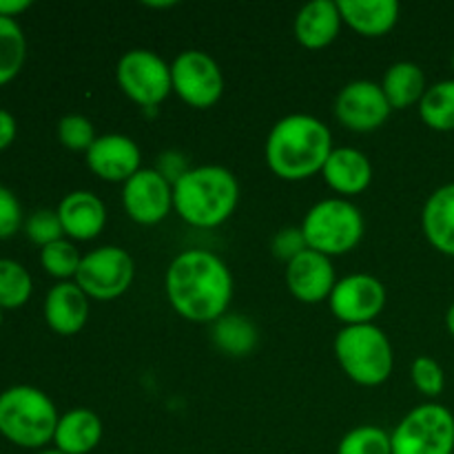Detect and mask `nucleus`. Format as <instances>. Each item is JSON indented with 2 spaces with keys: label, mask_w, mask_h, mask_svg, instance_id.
Instances as JSON below:
<instances>
[{
  "label": "nucleus",
  "mask_w": 454,
  "mask_h": 454,
  "mask_svg": "<svg viewBox=\"0 0 454 454\" xmlns=\"http://www.w3.org/2000/svg\"><path fill=\"white\" fill-rule=\"evenodd\" d=\"M25 231L31 242L40 244V247L58 242L65 235L60 215H58V211H51V208H38L35 213H31L29 220L25 222Z\"/></svg>",
  "instance_id": "obj_32"
},
{
  "label": "nucleus",
  "mask_w": 454,
  "mask_h": 454,
  "mask_svg": "<svg viewBox=\"0 0 454 454\" xmlns=\"http://www.w3.org/2000/svg\"><path fill=\"white\" fill-rule=\"evenodd\" d=\"M337 7L346 25L371 38L388 34L399 20L397 0H340Z\"/></svg>",
  "instance_id": "obj_22"
},
{
  "label": "nucleus",
  "mask_w": 454,
  "mask_h": 454,
  "mask_svg": "<svg viewBox=\"0 0 454 454\" xmlns=\"http://www.w3.org/2000/svg\"><path fill=\"white\" fill-rule=\"evenodd\" d=\"M40 262H43L44 270L49 275L58 279L75 278L78 273V266L82 262V255L78 253V248L69 242V239H58V242L47 244L40 251Z\"/></svg>",
  "instance_id": "obj_29"
},
{
  "label": "nucleus",
  "mask_w": 454,
  "mask_h": 454,
  "mask_svg": "<svg viewBox=\"0 0 454 454\" xmlns=\"http://www.w3.org/2000/svg\"><path fill=\"white\" fill-rule=\"evenodd\" d=\"M337 454H393V443L380 426H357L341 437Z\"/></svg>",
  "instance_id": "obj_28"
},
{
  "label": "nucleus",
  "mask_w": 454,
  "mask_h": 454,
  "mask_svg": "<svg viewBox=\"0 0 454 454\" xmlns=\"http://www.w3.org/2000/svg\"><path fill=\"white\" fill-rule=\"evenodd\" d=\"M122 207L137 224H158L173 208V186L155 168H140L122 184Z\"/></svg>",
  "instance_id": "obj_13"
},
{
  "label": "nucleus",
  "mask_w": 454,
  "mask_h": 454,
  "mask_svg": "<svg viewBox=\"0 0 454 454\" xmlns=\"http://www.w3.org/2000/svg\"><path fill=\"white\" fill-rule=\"evenodd\" d=\"M306 248H309V244H306L304 233H301V226H286V229L278 231L273 238V244H270L273 255L278 260H284L286 264L295 260L300 253H304Z\"/></svg>",
  "instance_id": "obj_33"
},
{
  "label": "nucleus",
  "mask_w": 454,
  "mask_h": 454,
  "mask_svg": "<svg viewBox=\"0 0 454 454\" xmlns=\"http://www.w3.org/2000/svg\"><path fill=\"white\" fill-rule=\"evenodd\" d=\"M31 7V0H0V16L13 18Z\"/></svg>",
  "instance_id": "obj_37"
},
{
  "label": "nucleus",
  "mask_w": 454,
  "mask_h": 454,
  "mask_svg": "<svg viewBox=\"0 0 454 454\" xmlns=\"http://www.w3.org/2000/svg\"><path fill=\"white\" fill-rule=\"evenodd\" d=\"M40 454H65V452H60V450H43Z\"/></svg>",
  "instance_id": "obj_40"
},
{
  "label": "nucleus",
  "mask_w": 454,
  "mask_h": 454,
  "mask_svg": "<svg viewBox=\"0 0 454 454\" xmlns=\"http://www.w3.org/2000/svg\"><path fill=\"white\" fill-rule=\"evenodd\" d=\"M335 118L350 131H375L388 120L393 106L388 105L381 84L372 80H353L340 89L335 98Z\"/></svg>",
  "instance_id": "obj_12"
},
{
  "label": "nucleus",
  "mask_w": 454,
  "mask_h": 454,
  "mask_svg": "<svg viewBox=\"0 0 454 454\" xmlns=\"http://www.w3.org/2000/svg\"><path fill=\"white\" fill-rule=\"evenodd\" d=\"M168 304L189 322L213 324L226 315L233 297V275L220 255L202 248L173 257L164 278Z\"/></svg>",
  "instance_id": "obj_1"
},
{
  "label": "nucleus",
  "mask_w": 454,
  "mask_h": 454,
  "mask_svg": "<svg viewBox=\"0 0 454 454\" xmlns=\"http://www.w3.org/2000/svg\"><path fill=\"white\" fill-rule=\"evenodd\" d=\"M239 200V184L233 171L220 164H200L173 184V208L198 229L220 226L233 215Z\"/></svg>",
  "instance_id": "obj_3"
},
{
  "label": "nucleus",
  "mask_w": 454,
  "mask_h": 454,
  "mask_svg": "<svg viewBox=\"0 0 454 454\" xmlns=\"http://www.w3.org/2000/svg\"><path fill=\"white\" fill-rule=\"evenodd\" d=\"M58 411L34 386H13L0 395V433L22 448H43L56 434Z\"/></svg>",
  "instance_id": "obj_4"
},
{
  "label": "nucleus",
  "mask_w": 454,
  "mask_h": 454,
  "mask_svg": "<svg viewBox=\"0 0 454 454\" xmlns=\"http://www.w3.org/2000/svg\"><path fill=\"white\" fill-rule=\"evenodd\" d=\"M411 377L415 388L426 397H439L443 393V386H446V372H443L442 364L428 355H421L412 362Z\"/></svg>",
  "instance_id": "obj_31"
},
{
  "label": "nucleus",
  "mask_w": 454,
  "mask_h": 454,
  "mask_svg": "<svg viewBox=\"0 0 454 454\" xmlns=\"http://www.w3.org/2000/svg\"><path fill=\"white\" fill-rule=\"evenodd\" d=\"M136 275L133 257L120 247H100L82 255L75 284L93 300L109 301L129 291Z\"/></svg>",
  "instance_id": "obj_9"
},
{
  "label": "nucleus",
  "mask_w": 454,
  "mask_h": 454,
  "mask_svg": "<svg viewBox=\"0 0 454 454\" xmlns=\"http://www.w3.org/2000/svg\"><path fill=\"white\" fill-rule=\"evenodd\" d=\"M421 226L430 247L454 257V182L430 193L421 211Z\"/></svg>",
  "instance_id": "obj_20"
},
{
  "label": "nucleus",
  "mask_w": 454,
  "mask_h": 454,
  "mask_svg": "<svg viewBox=\"0 0 454 454\" xmlns=\"http://www.w3.org/2000/svg\"><path fill=\"white\" fill-rule=\"evenodd\" d=\"M331 129L309 114H291L273 124L264 155L270 171L282 180H306L324 168L333 153Z\"/></svg>",
  "instance_id": "obj_2"
},
{
  "label": "nucleus",
  "mask_w": 454,
  "mask_h": 454,
  "mask_svg": "<svg viewBox=\"0 0 454 454\" xmlns=\"http://www.w3.org/2000/svg\"><path fill=\"white\" fill-rule=\"evenodd\" d=\"M446 326H448V331H450V335L454 337V301H452L450 309H448V313H446Z\"/></svg>",
  "instance_id": "obj_38"
},
{
  "label": "nucleus",
  "mask_w": 454,
  "mask_h": 454,
  "mask_svg": "<svg viewBox=\"0 0 454 454\" xmlns=\"http://www.w3.org/2000/svg\"><path fill=\"white\" fill-rule=\"evenodd\" d=\"M31 275L16 260L0 257V309H18L31 295Z\"/></svg>",
  "instance_id": "obj_27"
},
{
  "label": "nucleus",
  "mask_w": 454,
  "mask_h": 454,
  "mask_svg": "<svg viewBox=\"0 0 454 454\" xmlns=\"http://www.w3.org/2000/svg\"><path fill=\"white\" fill-rule=\"evenodd\" d=\"M341 371L359 386H380L393 375L395 355L388 335L375 324L344 326L335 337Z\"/></svg>",
  "instance_id": "obj_5"
},
{
  "label": "nucleus",
  "mask_w": 454,
  "mask_h": 454,
  "mask_svg": "<svg viewBox=\"0 0 454 454\" xmlns=\"http://www.w3.org/2000/svg\"><path fill=\"white\" fill-rule=\"evenodd\" d=\"M140 146L122 133H106L98 136L87 151V167L100 180L127 182L140 171Z\"/></svg>",
  "instance_id": "obj_14"
},
{
  "label": "nucleus",
  "mask_w": 454,
  "mask_h": 454,
  "mask_svg": "<svg viewBox=\"0 0 454 454\" xmlns=\"http://www.w3.org/2000/svg\"><path fill=\"white\" fill-rule=\"evenodd\" d=\"M0 322H3V313H0Z\"/></svg>",
  "instance_id": "obj_42"
},
{
  "label": "nucleus",
  "mask_w": 454,
  "mask_h": 454,
  "mask_svg": "<svg viewBox=\"0 0 454 454\" xmlns=\"http://www.w3.org/2000/svg\"><path fill=\"white\" fill-rule=\"evenodd\" d=\"M58 137H60V142L67 149L84 151L87 153L89 146L96 142L98 136L91 120L80 114H69L65 118H60V122H58Z\"/></svg>",
  "instance_id": "obj_30"
},
{
  "label": "nucleus",
  "mask_w": 454,
  "mask_h": 454,
  "mask_svg": "<svg viewBox=\"0 0 454 454\" xmlns=\"http://www.w3.org/2000/svg\"><path fill=\"white\" fill-rule=\"evenodd\" d=\"M149 7H173L176 3H146Z\"/></svg>",
  "instance_id": "obj_39"
},
{
  "label": "nucleus",
  "mask_w": 454,
  "mask_h": 454,
  "mask_svg": "<svg viewBox=\"0 0 454 454\" xmlns=\"http://www.w3.org/2000/svg\"><path fill=\"white\" fill-rule=\"evenodd\" d=\"M211 340L215 348L229 357H247L255 350L260 335H257L255 324L248 317L238 313H226L217 322H213Z\"/></svg>",
  "instance_id": "obj_24"
},
{
  "label": "nucleus",
  "mask_w": 454,
  "mask_h": 454,
  "mask_svg": "<svg viewBox=\"0 0 454 454\" xmlns=\"http://www.w3.org/2000/svg\"><path fill=\"white\" fill-rule=\"evenodd\" d=\"M105 426L89 408H74L58 419L53 443L56 450L65 454H89L102 442Z\"/></svg>",
  "instance_id": "obj_21"
},
{
  "label": "nucleus",
  "mask_w": 454,
  "mask_h": 454,
  "mask_svg": "<svg viewBox=\"0 0 454 454\" xmlns=\"http://www.w3.org/2000/svg\"><path fill=\"white\" fill-rule=\"evenodd\" d=\"M22 224V208L16 195L0 186V239L12 238Z\"/></svg>",
  "instance_id": "obj_34"
},
{
  "label": "nucleus",
  "mask_w": 454,
  "mask_h": 454,
  "mask_svg": "<svg viewBox=\"0 0 454 454\" xmlns=\"http://www.w3.org/2000/svg\"><path fill=\"white\" fill-rule=\"evenodd\" d=\"M16 137V120L9 111L0 109V149H7Z\"/></svg>",
  "instance_id": "obj_36"
},
{
  "label": "nucleus",
  "mask_w": 454,
  "mask_h": 454,
  "mask_svg": "<svg viewBox=\"0 0 454 454\" xmlns=\"http://www.w3.org/2000/svg\"><path fill=\"white\" fill-rule=\"evenodd\" d=\"M381 89L393 109H408L412 105H419L428 87H426L424 69L417 62L399 60L386 69Z\"/></svg>",
  "instance_id": "obj_23"
},
{
  "label": "nucleus",
  "mask_w": 454,
  "mask_h": 454,
  "mask_svg": "<svg viewBox=\"0 0 454 454\" xmlns=\"http://www.w3.org/2000/svg\"><path fill=\"white\" fill-rule=\"evenodd\" d=\"M322 176L337 193L357 195L371 186L372 164L364 151L353 146H335L324 164Z\"/></svg>",
  "instance_id": "obj_17"
},
{
  "label": "nucleus",
  "mask_w": 454,
  "mask_h": 454,
  "mask_svg": "<svg viewBox=\"0 0 454 454\" xmlns=\"http://www.w3.org/2000/svg\"><path fill=\"white\" fill-rule=\"evenodd\" d=\"M173 91L195 109H208L224 91L220 65L200 49H186L171 62Z\"/></svg>",
  "instance_id": "obj_10"
},
{
  "label": "nucleus",
  "mask_w": 454,
  "mask_h": 454,
  "mask_svg": "<svg viewBox=\"0 0 454 454\" xmlns=\"http://www.w3.org/2000/svg\"><path fill=\"white\" fill-rule=\"evenodd\" d=\"M27 56L25 34L13 18L0 16V84L16 78Z\"/></svg>",
  "instance_id": "obj_26"
},
{
  "label": "nucleus",
  "mask_w": 454,
  "mask_h": 454,
  "mask_svg": "<svg viewBox=\"0 0 454 454\" xmlns=\"http://www.w3.org/2000/svg\"><path fill=\"white\" fill-rule=\"evenodd\" d=\"M65 235L74 239H93L106 224V207L91 191H71L58 207Z\"/></svg>",
  "instance_id": "obj_18"
},
{
  "label": "nucleus",
  "mask_w": 454,
  "mask_h": 454,
  "mask_svg": "<svg viewBox=\"0 0 454 454\" xmlns=\"http://www.w3.org/2000/svg\"><path fill=\"white\" fill-rule=\"evenodd\" d=\"M452 69H454V51H452Z\"/></svg>",
  "instance_id": "obj_41"
},
{
  "label": "nucleus",
  "mask_w": 454,
  "mask_h": 454,
  "mask_svg": "<svg viewBox=\"0 0 454 454\" xmlns=\"http://www.w3.org/2000/svg\"><path fill=\"white\" fill-rule=\"evenodd\" d=\"M393 454H454V415L442 403L415 406L390 433Z\"/></svg>",
  "instance_id": "obj_7"
},
{
  "label": "nucleus",
  "mask_w": 454,
  "mask_h": 454,
  "mask_svg": "<svg viewBox=\"0 0 454 454\" xmlns=\"http://www.w3.org/2000/svg\"><path fill=\"white\" fill-rule=\"evenodd\" d=\"M306 244L322 255H344L364 235V215L350 200L326 198L309 208L301 220Z\"/></svg>",
  "instance_id": "obj_6"
},
{
  "label": "nucleus",
  "mask_w": 454,
  "mask_h": 454,
  "mask_svg": "<svg viewBox=\"0 0 454 454\" xmlns=\"http://www.w3.org/2000/svg\"><path fill=\"white\" fill-rule=\"evenodd\" d=\"M419 115L434 131H454V78L426 89L419 102Z\"/></svg>",
  "instance_id": "obj_25"
},
{
  "label": "nucleus",
  "mask_w": 454,
  "mask_h": 454,
  "mask_svg": "<svg viewBox=\"0 0 454 454\" xmlns=\"http://www.w3.org/2000/svg\"><path fill=\"white\" fill-rule=\"evenodd\" d=\"M44 319L58 335H75L89 319V297L75 282L51 286L44 300Z\"/></svg>",
  "instance_id": "obj_16"
},
{
  "label": "nucleus",
  "mask_w": 454,
  "mask_h": 454,
  "mask_svg": "<svg viewBox=\"0 0 454 454\" xmlns=\"http://www.w3.org/2000/svg\"><path fill=\"white\" fill-rule=\"evenodd\" d=\"M333 315L346 326L372 324V319L384 310L386 288L375 275L353 273L337 279L331 297H328Z\"/></svg>",
  "instance_id": "obj_11"
},
{
  "label": "nucleus",
  "mask_w": 454,
  "mask_h": 454,
  "mask_svg": "<svg viewBox=\"0 0 454 454\" xmlns=\"http://www.w3.org/2000/svg\"><path fill=\"white\" fill-rule=\"evenodd\" d=\"M286 284L300 301L317 304V301L328 300L335 288V266L328 255L306 248L286 264Z\"/></svg>",
  "instance_id": "obj_15"
},
{
  "label": "nucleus",
  "mask_w": 454,
  "mask_h": 454,
  "mask_svg": "<svg viewBox=\"0 0 454 454\" xmlns=\"http://www.w3.org/2000/svg\"><path fill=\"white\" fill-rule=\"evenodd\" d=\"M115 78L124 96L140 106H158L173 91L171 65L151 49H131L122 53Z\"/></svg>",
  "instance_id": "obj_8"
},
{
  "label": "nucleus",
  "mask_w": 454,
  "mask_h": 454,
  "mask_svg": "<svg viewBox=\"0 0 454 454\" xmlns=\"http://www.w3.org/2000/svg\"><path fill=\"white\" fill-rule=\"evenodd\" d=\"M153 168L171 186L176 184V182H180L182 177L191 171L189 160H186V155L180 153V151H164V153L158 158V162H155Z\"/></svg>",
  "instance_id": "obj_35"
},
{
  "label": "nucleus",
  "mask_w": 454,
  "mask_h": 454,
  "mask_svg": "<svg viewBox=\"0 0 454 454\" xmlns=\"http://www.w3.org/2000/svg\"><path fill=\"white\" fill-rule=\"evenodd\" d=\"M341 12L335 0H310L295 16V38L306 49L328 47L340 35Z\"/></svg>",
  "instance_id": "obj_19"
}]
</instances>
